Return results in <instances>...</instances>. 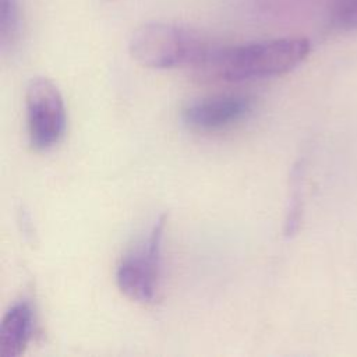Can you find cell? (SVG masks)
Wrapping results in <instances>:
<instances>
[{
    "label": "cell",
    "instance_id": "6",
    "mask_svg": "<svg viewBox=\"0 0 357 357\" xmlns=\"http://www.w3.org/2000/svg\"><path fill=\"white\" fill-rule=\"evenodd\" d=\"M35 329V310L29 300L15 301L0 325V357H18L29 344Z\"/></svg>",
    "mask_w": 357,
    "mask_h": 357
},
{
    "label": "cell",
    "instance_id": "7",
    "mask_svg": "<svg viewBox=\"0 0 357 357\" xmlns=\"http://www.w3.org/2000/svg\"><path fill=\"white\" fill-rule=\"evenodd\" d=\"M21 8L18 0H0V49L13 52L21 38Z\"/></svg>",
    "mask_w": 357,
    "mask_h": 357
},
{
    "label": "cell",
    "instance_id": "3",
    "mask_svg": "<svg viewBox=\"0 0 357 357\" xmlns=\"http://www.w3.org/2000/svg\"><path fill=\"white\" fill-rule=\"evenodd\" d=\"M165 227L166 216L162 215L152 226L148 237L127 252L117 265V287L132 301L152 303L158 297Z\"/></svg>",
    "mask_w": 357,
    "mask_h": 357
},
{
    "label": "cell",
    "instance_id": "1",
    "mask_svg": "<svg viewBox=\"0 0 357 357\" xmlns=\"http://www.w3.org/2000/svg\"><path fill=\"white\" fill-rule=\"evenodd\" d=\"M310 50V40L301 36L230 46L213 45L199 68L230 82L271 78L296 68L307 59Z\"/></svg>",
    "mask_w": 357,
    "mask_h": 357
},
{
    "label": "cell",
    "instance_id": "2",
    "mask_svg": "<svg viewBox=\"0 0 357 357\" xmlns=\"http://www.w3.org/2000/svg\"><path fill=\"white\" fill-rule=\"evenodd\" d=\"M213 45L194 29L152 21L132 32L128 52L138 64L148 68L165 70L185 66L199 68Z\"/></svg>",
    "mask_w": 357,
    "mask_h": 357
},
{
    "label": "cell",
    "instance_id": "5",
    "mask_svg": "<svg viewBox=\"0 0 357 357\" xmlns=\"http://www.w3.org/2000/svg\"><path fill=\"white\" fill-rule=\"evenodd\" d=\"M252 100L243 95H222L198 99L183 109V121L198 131H218L244 120Z\"/></svg>",
    "mask_w": 357,
    "mask_h": 357
},
{
    "label": "cell",
    "instance_id": "8",
    "mask_svg": "<svg viewBox=\"0 0 357 357\" xmlns=\"http://www.w3.org/2000/svg\"><path fill=\"white\" fill-rule=\"evenodd\" d=\"M332 22L339 29H357V0H336L332 10Z\"/></svg>",
    "mask_w": 357,
    "mask_h": 357
},
{
    "label": "cell",
    "instance_id": "4",
    "mask_svg": "<svg viewBox=\"0 0 357 357\" xmlns=\"http://www.w3.org/2000/svg\"><path fill=\"white\" fill-rule=\"evenodd\" d=\"M26 130L31 145L46 151L64 135L66 106L59 88L45 77L32 78L25 91Z\"/></svg>",
    "mask_w": 357,
    "mask_h": 357
}]
</instances>
